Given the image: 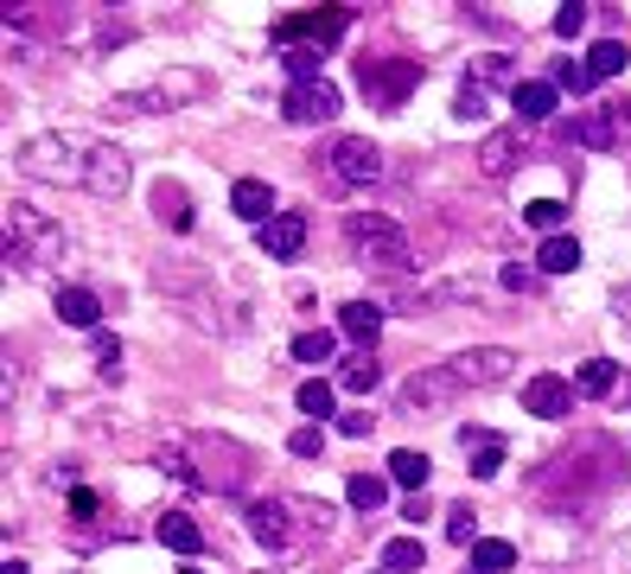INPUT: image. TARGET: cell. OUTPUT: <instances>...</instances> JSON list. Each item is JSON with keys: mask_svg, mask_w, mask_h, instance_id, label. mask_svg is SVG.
I'll use <instances>...</instances> for the list:
<instances>
[{"mask_svg": "<svg viewBox=\"0 0 631 574\" xmlns=\"http://www.w3.org/2000/svg\"><path fill=\"white\" fill-rule=\"evenodd\" d=\"M71 256V236L58 218H45L38 204H7V268L20 274H51Z\"/></svg>", "mask_w": 631, "mask_h": 574, "instance_id": "1", "label": "cell"}, {"mask_svg": "<svg viewBox=\"0 0 631 574\" xmlns=\"http://www.w3.org/2000/svg\"><path fill=\"white\" fill-rule=\"evenodd\" d=\"M90 166H96V141L77 134H38L20 148V173L38 186H83L90 191Z\"/></svg>", "mask_w": 631, "mask_h": 574, "instance_id": "2", "label": "cell"}, {"mask_svg": "<svg viewBox=\"0 0 631 574\" xmlns=\"http://www.w3.org/2000/svg\"><path fill=\"white\" fill-rule=\"evenodd\" d=\"M344 243H351V256L364 268H383V274H409L414 268L409 230L396 224V218H383V211H351L344 218Z\"/></svg>", "mask_w": 631, "mask_h": 574, "instance_id": "3", "label": "cell"}, {"mask_svg": "<svg viewBox=\"0 0 631 574\" xmlns=\"http://www.w3.org/2000/svg\"><path fill=\"white\" fill-rule=\"evenodd\" d=\"M358 83L371 90V103L376 109H402L414 96V83H421V65L414 58H358Z\"/></svg>", "mask_w": 631, "mask_h": 574, "instance_id": "4", "label": "cell"}, {"mask_svg": "<svg viewBox=\"0 0 631 574\" xmlns=\"http://www.w3.org/2000/svg\"><path fill=\"white\" fill-rule=\"evenodd\" d=\"M466 396V383L453 377V364H428V371H414L402 389H396V409L402 415H441Z\"/></svg>", "mask_w": 631, "mask_h": 574, "instance_id": "5", "label": "cell"}, {"mask_svg": "<svg viewBox=\"0 0 631 574\" xmlns=\"http://www.w3.org/2000/svg\"><path fill=\"white\" fill-rule=\"evenodd\" d=\"M191 454L211 459V466L198 472V485H205V492H243V485L256 479V459L243 454L236 441H211V434H198V441H191Z\"/></svg>", "mask_w": 631, "mask_h": 574, "instance_id": "6", "label": "cell"}, {"mask_svg": "<svg viewBox=\"0 0 631 574\" xmlns=\"http://www.w3.org/2000/svg\"><path fill=\"white\" fill-rule=\"evenodd\" d=\"M511 77H517L511 51H484L479 65L466 71V83H459V96H453V115H459V121L484 115V109H491V90H498V83H511ZM511 90H517V83H511Z\"/></svg>", "mask_w": 631, "mask_h": 574, "instance_id": "7", "label": "cell"}, {"mask_svg": "<svg viewBox=\"0 0 631 574\" xmlns=\"http://www.w3.org/2000/svg\"><path fill=\"white\" fill-rule=\"evenodd\" d=\"M344 26H351L344 7H326V13H288V20H274V38H281V51H294V45H306V51H332Z\"/></svg>", "mask_w": 631, "mask_h": 574, "instance_id": "8", "label": "cell"}, {"mask_svg": "<svg viewBox=\"0 0 631 574\" xmlns=\"http://www.w3.org/2000/svg\"><path fill=\"white\" fill-rule=\"evenodd\" d=\"M631 134V103H587L574 115V141L594 153H612Z\"/></svg>", "mask_w": 631, "mask_h": 574, "instance_id": "9", "label": "cell"}, {"mask_svg": "<svg viewBox=\"0 0 631 574\" xmlns=\"http://www.w3.org/2000/svg\"><path fill=\"white\" fill-rule=\"evenodd\" d=\"M205 90V77L198 71H173V77H160L153 90H128V96H115L109 109L115 115H160V109H179V96H198Z\"/></svg>", "mask_w": 631, "mask_h": 574, "instance_id": "10", "label": "cell"}, {"mask_svg": "<svg viewBox=\"0 0 631 574\" xmlns=\"http://www.w3.org/2000/svg\"><path fill=\"white\" fill-rule=\"evenodd\" d=\"M326 173H332L338 186H376V179H383V148L344 134V141H332V153H326Z\"/></svg>", "mask_w": 631, "mask_h": 574, "instance_id": "11", "label": "cell"}, {"mask_svg": "<svg viewBox=\"0 0 631 574\" xmlns=\"http://www.w3.org/2000/svg\"><path fill=\"white\" fill-rule=\"evenodd\" d=\"M338 83L326 77H313V83H288V96H281V121H294V128H313V121H332L338 115Z\"/></svg>", "mask_w": 631, "mask_h": 574, "instance_id": "12", "label": "cell"}, {"mask_svg": "<svg viewBox=\"0 0 631 574\" xmlns=\"http://www.w3.org/2000/svg\"><path fill=\"white\" fill-rule=\"evenodd\" d=\"M446 364H453V377L466 383V389H491V383H511L517 351H504V344H479V351H459V358H446Z\"/></svg>", "mask_w": 631, "mask_h": 574, "instance_id": "13", "label": "cell"}, {"mask_svg": "<svg viewBox=\"0 0 631 574\" xmlns=\"http://www.w3.org/2000/svg\"><path fill=\"white\" fill-rule=\"evenodd\" d=\"M243 517H249V536L261 549H294V524H300L294 497H256Z\"/></svg>", "mask_w": 631, "mask_h": 574, "instance_id": "14", "label": "cell"}, {"mask_svg": "<svg viewBox=\"0 0 631 574\" xmlns=\"http://www.w3.org/2000/svg\"><path fill=\"white\" fill-rule=\"evenodd\" d=\"M523 409L536 421H561L568 409H574V383L568 377H529L523 383Z\"/></svg>", "mask_w": 631, "mask_h": 574, "instance_id": "15", "label": "cell"}, {"mask_svg": "<svg viewBox=\"0 0 631 574\" xmlns=\"http://www.w3.org/2000/svg\"><path fill=\"white\" fill-rule=\"evenodd\" d=\"M256 236H261V256H274V262H294L300 249H306V218H300V211H281V218H268Z\"/></svg>", "mask_w": 631, "mask_h": 574, "instance_id": "16", "label": "cell"}, {"mask_svg": "<svg viewBox=\"0 0 631 574\" xmlns=\"http://www.w3.org/2000/svg\"><path fill=\"white\" fill-rule=\"evenodd\" d=\"M523 153H529L523 148V128H498V134H484V148H479V173L484 179H504Z\"/></svg>", "mask_w": 631, "mask_h": 574, "instance_id": "17", "label": "cell"}, {"mask_svg": "<svg viewBox=\"0 0 631 574\" xmlns=\"http://www.w3.org/2000/svg\"><path fill=\"white\" fill-rule=\"evenodd\" d=\"M230 211H236V218H249V224H268V218H281V211H274V186H268V179H236V186H230Z\"/></svg>", "mask_w": 631, "mask_h": 574, "instance_id": "18", "label": "cell"}, {"mask_svg": "<svg viewBox=\"0 0 631 574\" xmlns=\"http://www.w3.org/2000/svg\"><path fill=\"white\" fill-rule=\"evenodd\" d=\"M58 319L77 332H103V301L90 288H58Z\"/></svg>", "mask_w": 631, "mask_h": 574, "instance_id": "19", "label": "cell"}, {"mask_svg": "<svg viewBox=\"0 0 631 574\" xmlns=\"http://www.w3.org/2000/svg\"><path fill=\"white\" fill-rule=\"evenodd\" d=\"M153 218H160V224H166V230H179V236H186V230L198 224V211H191L186 186H173V179H160V186H153Z\"/></svg>", "mask_w": 631, "mask_h": 574, "instance_id": "20", "label": "cell"}, {"mask_svg": "<svg viewBox=\"0 0 631 574\" xmlns=\"http://www.w3.org/2000/svg\"><path fill=\"white\" fill-rule=\"evenodd\" d=\"M338 332H344L351 344H364V351H371L376 332H383V306H371V301H344V306H338Z\"/></svg>", "mask_w": 631, "mask_h": 574, "instance_id": "21", "label": "cell"}, {"mask_svg": "<svg viewBox=\"0 0 631 574\" xmlns=\"http://www.w3.org/2000/svg\"><path fill=\"white\" fill-rule=\"evenodd\" d=\"M556 103H561V90H556V83H542V77H529V83H517V90H511V109H517L523 121H549V115H556Z\"/></svg>", "mask_w": 631, "mask_h": 574, "instance_id": "22", "label": "cell"}, {"mask_svg": "<svg viewBox=\"0 0 631 574\" xmlns=\"http://www.w3.org/2000/svg\"><path fill=\"white\" fill-rule=\"evenodd\" d=\"M459 441H466V466H472V479H498V466H504V441H498V434H484V427H466V434H459Z\"/></svg>", "mask_w": 631, "mask_h": 574, "instance_id": "23", "label": "cell"}, {"mask_svg": "<svg viewBox=\"0 0 631 574\" xmlns=\"http://www.w3.org/2000/svg\"><path fill=\"white\" fill-rule=\"evenodd\" d=\"M153 530H160L166 549H179V555H198V549H205V530L191 524L186 511H160V524H153Z\"/></svg>", "mask_w": 631, "mask_h": 574, "instance_id": "24", "label": "cell"}, {"mask_svg": "<svg viewBox=\"0 0 631 574\" xmlns=\"http://www.w3.org/2000/svg\"><path fill=\"white\" fill-rule=\"evenodd\" d=\"M428 479H434V466H428V454H414V447H402V454H389V485H402V492H428Z\"/></svg>", "mask_w": 631, "mask_h": 574, "instance_id": "25", "label": "cell"}, {"mask_svg": "<svg viewBox=\"0 0 631 574\" xmlns=\"http://www.w3.org/2000/svg\"><path fill=\"white\" fill-rule=\"evenodd\" d=\"M517 569V549L504 542V536H484V542H472V562H466V574H504Z\"/></svg>", "mask_w": 631, "mask_h": 574, "instance_id": "26", "label": "cell"}, {"mask_svg": "<svg viewBox=\"0 0 631 574\" xmlns=\"http://www.w3.org/2000/svg\"><path fill=\"white\" fill-rule=\"evenodd\" d=\"M574 389H581V396H612V389H619V358H587V364L574 371Z\"/></svg>", "mask_w": 631, "mask_h": 574, "instance_id": "27", "label": "cell"}, {"mask_svg": "<svg viewBox=\"0 0 631 574\" xmlns=\"http://www.w3.org/2000/svg\"><path fill=\"white\" fill-rule=\"evenodd\" d=\"M536 268H542V274H568V268H581V243H574V236H542Z\"/></svg>", "mask_w": 631, "mask_h": 574, "instance_id": "28", "label": "cell"}, {"mask_svg": "<svg viewBox=\"0 0 631 574\" xmlns=\"http://www.w3.org/2000/svg\"><path fill=\"white\" fill-rule=\"evenodd\" d=\"M344 497H351L358 511H383V504H389V479H376V472H351V479H344Z\"/></svg>", "mask_w": 631, "mask_h": 574, "instance_id": "29", "label": "cell"}, {"mask_svg": "<svg viewBox=\"0 0 631 574\" xmlns=\"http://www.w3.org/2000/svg\"><path fill=\"white\" fill-rule=\"evenodd\" d=\"M376 377H383V371H376L371 351H358V358H344V364H338V389H358V396H371Z\"/></svg>", "mask_w": 631, "mask_h": 574, "instance_id": "30", "label": "cell"}, {"mask_svg": "<svg viewBox=\"0 0 631 574\" xmlns=\"http://www.w3.org/2000/svg\"><path fill=\"white\" fill-rule=\"evenodd\" d=\"M421 562H428V549H421L414 536H396V542L383 549V574H421Z\"/></svg>", "mask_w": 631, "mask_h": 574, "instance_id": "31", "label": "cell"}, {"mask_svg": "<svg viewBox=\"0 0 631 574\" xmlns=\"http://www.w3.org/2000/svg\"><path fill=\"white\" fill-rule=\"evenodd\" d=\"M523 224L542 230V236H561V224H568V204H561V198H536V204H523Z\"/></svg>", "mask_w": 631, "mask_h": 574, "instance_id": "32", "label": "cell"}, {"mask_svg": "<svg viewBox=\"0 0 631 574\" xmlns=\"http://www.w3.org/2000/svg\"><path fill=\"white\" fill-rule=\"evenodd\" d=\"M587 71H594V83L619 77V71H626V45H619V38H599L594 51H587Z\"/></svg>", "mask_w": 631, "mask_h": 574, "instance_id": "33", "label": "cell"}, {"mask_svg": "<svg viewBox=\"0 0 631 574\" xmlns=\"http://www.w3.org/2000/svg\"><path fill=\"white\" fill-rule=\"evenodd\" d=\"M446 536H453L459 549L484 542V536H479V511H472V504H446Z\"/></svg>", "mask_w": 631, "mask_h": 574, "instance_id": "34", "label": "cell"}, {"mask_svg": "<svg viewBox=\"0 0 631 574\" xmlns=\"http://www.w3.org/2000/svg\"><path fill=\"white\" fill-rule=\"evenodd\" d=\"M332 351H338V332H300V339H294V358H300V364H326Z\"/></svg>", "mask_w": 631, "mask_h": 574, "instance_id": "35", "label": "cell"}, {"mask_svg": "<svg viewBox=\"0 0 631 574\" xmlns=\"http://www.w3.org/2000/svg\"><path fill=\"white\" fill-rule=\"evenodd\" d=\"M556 90H574V96H587V90H594V71H587V58H561V65H556Z\"/></svg>", "mask_w": 631, "mask_h": 574, "instance_id": "36", "label": "cell"}, {"mask_svg": "<svg viewBox=\"0 0 631 574\" xmlns=\"http://www.w3.org/2000/svg\"><path fill=\"white\" fill-rule=\"evenodd\" d=\"M332 402H338V396H332V383H306V389H300V409H306L313 421H332V415H338Z\"/></svg>", "mask_w": 631, "mask_h": 574, "instance_id": "37", "label": "cell"}, {"mask_svg": "<svg viewBox=\"0 0 631 574\" xmlns=\"http://www.w3.org/2000/svg\"><path fill=\"white\" fill-rule=\"evenodd\" d=\"M90 358H96L103 377H115V371H121V344H115V332H90Z\"/></svg>", "mask_w": 631, "mask_h": 574, "instance_id": "38", "label": "cell"}, {"mask_svg": "<svg viewBox=\"0 0 631 574\" xmlns=\"http://www.w3.org/2000/svg\"><path fill=\"white\" fill-rule=\"evenodd\" d=\"M288 454L294 459H326V434H319V427H300L294 441H288Z\"/></svg>", "mask_w": 631, "mask_h": 574, "instance_id": "39", "label": "cell"}, {"mask_svg": "<svg viewBox=\"0 0 631 574\" xmlns=\"http://www.w3.org/2000/svg\"><path fill=\"white\" fill-rule=\"evenodd\" d=\"M71 517L77 524H96V517H103V497L90 492V485H71Z\"/></svg>", "mask_w": 631, "mask_h": 574, "instance_id": "40", "label": "cell"}, {"mask_svg": "<svg viewBox=\"0 0 631 574\" xmlns=\"http://www.w3.org/2000/svg\"><path fill=\"white\" fill-rule=\"evenodd\" d=\"M581 26H587V7H581V0H568V7L556 13V33H561V38H574Z\"/></svg>", "mask_w": 631, "mask_h": 574, "instance_id": "41", "label": "cell"}, {"mask_svg": "<svg viewBox=\"0 0 631 574\" xmlns=\"http://www.w3.org/2000/svg\"><path fill=\"white\" fill-rule=\"evenodd\" d=\"M371 427H376V415H364V409H344V415H338V434H351V441H364Z\"/></svg>", "mask_w": 631, "mask_h": 574, "instance_id": "42", "label": "cell"}, {"mask_svg": "<svg viewBox=\"0 0 631 574\" xmlns=\"http://www.w3.org/2000/svg\"><path fill=\"white\" fill-rule=\"evenodd\" d=\"M498 281H504L511 294H529V288H536V274H529L523 262H504V274H498Z\"/></svg>", "mask_w": 631, "mask_h": 574, "instance_id": "43", "label": "cell"}, {"mask_svg": "<svg viewBox=\"0 0 631 574\" xmlns=\"http://www.w3.org/2000/svg\"><path fill=\"white\" fill-rule=\"evenodd\" d=\"M428 511H434V504H428V497H421V492H414L409 504H402V517H409V524H421V517H428Z\"/></svg>", "mask_w": 631, "mask_h": 574, "instance_id": "44", "label": "cell"}, {"mask_svg": "<svg viewBox=\"0 0 631 574\" xmlns=\"http://www.w3.org/2000/svg\"><path fill=\"white\" fill-rule=\"evenodd\" d=\"M619 319L631 326V288H619Z\"/></svg>", "mask_w": 631, "mask_h": 574, "instance_id": "45", "label": "cell"}, {"mask_svg": "<svg viewBox=\"0 0 631 574\" xmlns=\"http://www.w3.org/2000/svg\"><path fill=\"white\" fill-rule=\"evenodd\" d=\"M0 574H26V562H13V555H7V569H0Z\"/></svg>", "mask_w": 631, "mask_h": 574, "instance_id": "46", "label": "cell"}, {"mask_svg": "<svg viewBox=\"0 0 631 574\" xmlns=\"http://www.w3.org/2000/svg\"><path fill=\"white\" fill-rule=\"evenodd\" d=\"M186 574H205V569H186Z\"/></svg>", "mask_w": 631, "mask_h": 574, "instance_id": "47", "label": "cell"}]
</instances>
